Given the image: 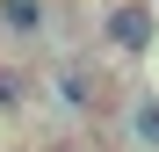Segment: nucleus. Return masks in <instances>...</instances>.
<instances>
[{
  "mask_svg": "<svg viewBox=\"0 0 159 152\" xmlns=\"http://www.w3.org/2000/svg\"><path fill=\"white\" fill-rule=\"evenodd\" d=\"M101 36H109V51H123V58H145L152 51V0H116V7L101 15Z\"/></svg>",
  "mask_w": 159,
  "mask_h": 152,
  "instance_id": "f257e3e1",
  "label": "nucleus"
},
{
  "mask_svg": "<svg viewBox=\"0 0 159 152\" xmlns=\"http://www.w3.org/2000/svg\"><path fill=\"white\" fill-rule=\"evenodd\" d=\"M58 94H65V109H94L101 87L87 80V65H65V72H58Z\"/></svg>",
  "mask_w": 159,
  "mask_h": 152,
  "instance_id": "7ed1b4c3",
  "label": "nucleus"
},
{
  "mask_svg": "<svg viewBox=\"0 0 159 152\" xmlns=\"http://www.w3.org/2000/svg\"><path fill=\"white\" fill-rule=\"evenodd\" d=\"M130 138H138L145 152H159V94H145L138 109H130Z\"/></svg>",
  "mask_w": 159,
  "mask_h": 152,
  "instance_id": "20e7f679",
  "label": "nucleus"
},
{
  "mask_svg": "<svg viewBox=\"0 0 159 152\" xmlns=\"http://www.w3.org/2000/svg\"><path fill=\"white\" fill-rule=\"evenodd\" d=\"M43 22H51L43 0H0V29L7 36H43Z\"/></svg>",
  "mask_w": 159,
  "mask_h": 152,
  "instance_id": "f03ea898",
  "label": "nucleus"
},
{
  "mask_svg": "<svg viewBox=\"0 0 159 152\" xmlns=\"http://www.w3.org/2000/svg\"><path fill=\"white\" fill-rule=\"evenodd\" d=\"M15 101H22V80L7 72V80H0V109H15Z\"/></svg>",
  "mask_w": 159,
  "mask_h": 152,
  "instance_id": "39448f33",
  "label": "nucleus"
},
{
  "mask_svg": "<svg viewBox=\"0 0 159 152\" xmlns=\"http://www.w3.org/2000/svg\"><path fill=\"white\" fill-rule=\"evenodd\" d=\"M0 36H7V29H0Z\"/></svg>",
  "mask_w": 159,
  "mask_h": 152,
  "instance_id": "423d86ee",
  "label": "nucleus"
}]
</instances>
